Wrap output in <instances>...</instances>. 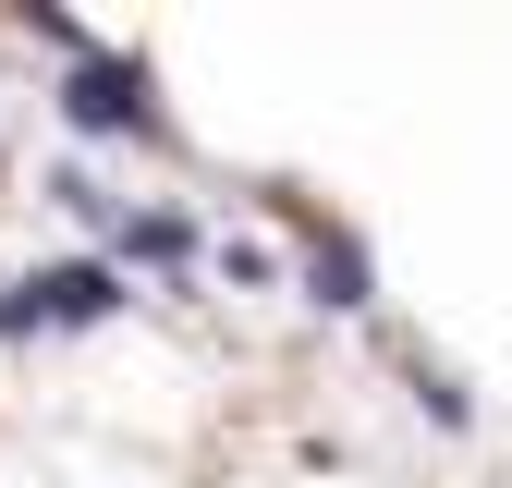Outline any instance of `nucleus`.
<instances>
[{
	"mask_svg": "<svg viewBox=\"0 0 512 488\" xmlns=\"http://www.w3.org/2000/svg\"><path fill=\"white\" fill-rule=\"evenodd\" d=\"M61 122H74V135H159L147 61H110V49H74V74H61Z\"/></svg>",
	"mask_w": 512,
	"mask_h": 488,
	"instance_id": "nucleus-1",
	"label": "nucleus"
},
{
	"mask_svg": "<svg viewBox=\"0 0 512 488\" xmlns=\"http://www.w3.org/2000/svg\"><path fill=\"white\" fill-rule=\"evenodd\" d=\"M122 305V269H98V257H74V269H37V281H13L0 293V330H86V318H110Z\"/></svg>",
	"mask_w": 512,
	"mask_h": 488,
	"instance_id": "nucleus-2",
	"label": "nucleus"
},
{
	"mask_svg": "<svg viewBox=\"0 0 512 488\" xmlns=\"http://www.w3.org/2000/svg\"><path fill=\"white\" fill-rule=\"evenodd\" d=\"M305 293L354 318V305H366V244H354V232H317V244H305Z\"/></svg>",
	"mask_w": 512,
	"mask_h": 488,
	"instance_id": "nucleus-3",
	"label": "nucleus"
},
{
	"mask_svg": "<svg viewBox=\"0 0 512 488\" xmlns=\"http://www.w3.org/2000/svg\"><path fill=\"white\" fill-rule=\"evenodd\" d=\"M183 244H196V232H183L171 208H147V220H122V257H147V269H171Z\"/></svg>",
	"mask_w": 512,
	"mask_h": 488,
	"instance_id": "nucleus-4",
	"label": "nucleus"
},
{
	"mask_svg": "<svg viewBox=\"0 0 512 488\" xmlns=\"http://www.w3.org/2000/svg\"><path fill=\"white\" fill-rule=\"evenodd\" d=\"M415 403H427V415H439V427H464V415H476V403H464V391H452V379H439V366H415Z\"/></svg>",
	"mask_w": 512,
	"mask_h": 488,
	"instance_id": "nucleus-5",
	"label": "nucleus"
}]
</instances>
